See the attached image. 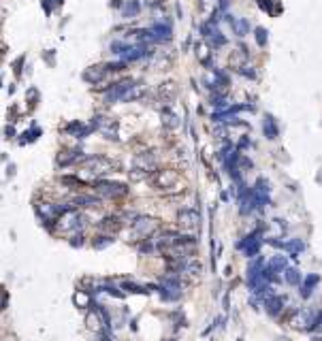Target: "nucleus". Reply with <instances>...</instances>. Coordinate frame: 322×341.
Wrapping results in <instances>:
<instances>
[{"label":"nucleus","instance_id":"4c0bfd02","mask_svg":"<svg viewBox=\"0 0 322 341\" xmlns=\"http://www.w3.org/2000/svg\"><path fill=\"white\" fill-rule=\"evenodd\" d=\"M254 34H256V43H258V47H265L267 41H269V32H267L265 28H256Z\"/></svg>","mask_w":322,"mask_h":341},{"label":"nucleus","instance_id":"7c9ffc66","mask_svg":"<svg viewBox=\"0 0 322 341\" xmlns=\"http://www.w3.org/2000/svg\"><path fill=\"white\" fill-rule=\"evenodd\" d=\"M73 301H75V305H77L79 309H88L90 305H92V298H90V294H88V292H85V290L75 292Z\"/></svg>","mask_w":322,"mask_h":341},{"label":"nucleus","instance_id":"dca6fc26","mask_svg":"<svg viewBox=\"0 0 322 341\" xmlns=\"http://www.w3.org/2000/svg\"><path fill=\"white\" fill-rule=\"evenodd\" d=\"M85 156L81 149H66V152H60V156L56 158L58 167H71L75 162H83Z\"/></svg>","mask_w":322,"mask_h":341},{"label":"nucleus","instance_id":"a19ab883","mask_svg":"<svg viewBox=\"0 0 322 341\" xmlns=\"http://www.w3.org/2000/svg\"><path fill=\"white\" fill-rule=\"evenodd\" d=\"M239 75H243V77H248V79H256V71H254L252 64H245V66L239 71Z\"/></svg>","mask_w":322,"mask_h":341},{"label":"nucleus","instance_id":"72a5a7b5","mask_svg":"<svg viewBox=\"0 0 322 341\" xmlns=\"http://www.w3.org/2000/svg\"><path fill=\"white\" fill-rule=\"evenodd\" d=\"M207 41L211 43V47H224V45H226V36H224V34H222V32H220L218 28L213 30V34L209 36Z\"/></svg>","mask_w":322,"mask_h":341},{"label":"nucleus","instance_id":"bb28decb","mask_svg":"<svg viewBox=\"0 0 322 341\" xmlns=\"http://www.w3.org/2000/svg\"><path fill=\"white\" fill-rule=\"evenodd\" d=\"M262 132H265V137L267 139H277V135H280V128H277V124H275V120H273L271 115H267L265 117V122H262Z\"/></svg>","mask_w":322,"mask_h":341},{"label":"nucleus","instance_id":"f257e3e1","mask_svg":"<svg viewBox=\"0 0 322 341\" xmlns=\"http://www.w3.org/2000/svg\"><path fill=\"white\" fill-rule=\"evenodd\" d=\"M149 184L164 194H173L184 188H179V173L175 169H158L149 175Z\"/></svg>","mask_w":322,"mask_h":341},{"label":"nucleus","instance_id":"cd10ccee","mask_svg":"<svg viewBox=\"0 0 322 341\" xmlns=\"http://www.w3.org/2000/svg\"><path fill=\"white\" fill-rule=\"evenodd\" d=\"M284 279H286V284H290V286H301L303 284V277H301V273H299L297 266H288V269L284 271Z\"/></svg>","mask_w":322,"mask_h":341},{"label":"nucleus","instance_id":"f3484780","mask_svg":"<svg viewBox=\"0 0 322 341\" xmlns=\"http://www.w3.org/2000/svg\"><path fill=\"white\" fill-rule=\"evenodd\" d=\"M156 94H158L160 103L171 105V103L175 100V96H177V85H175V81H164V83H160Z\"/></svg>","mask_w":322,"mask_h":341},{"label":"nucleus","instance_id":"c756f323","mask_svg":"<svg viewBox=\"0 0 322 341\" xmlns=\"http://www.w3.org/2000/svg\"><path fill=\"white\" fill-rule=\"evenodd\" d=\"M113 234H98V237H94V241H92V245H94V249H107L109 245H113Z\"/></svg>","mask_w":322,"mask_h":341},{"label":"nucleus","instance_id":"f704fd0d","mask_svg":"<svg viewBox=\"0 0 322 341\" xmlns=\"http://www.w3.org/2000/svg\"><path fill=\"white\" fill-rule=\"evenodd\" d=\"M211 107H216L218 111H226L228 103H226V98H224V94H213L211 96Z\"/></svg>","mask_w":322,"mask_h":341},{"label":"nucleus","instance_id":"a211bd4d","mask_svg":"<svg viewBox=\"0 0 322 341\" xmlns=\"http://www.w3.org/2000/svg\"><path fill=\"white\" fill-rule=\"evenodd\" d=\"M92 130H94V126H85L83 122H79V120L71 122V124L64 128V132H66V135H71V137H75V139H85Z\"/></svg>","mask_w":322,"mask_h":341},{"label":"nucleus","instance_id":"39448f33","mask_svg":"<svg viewBox=\"0 0 322 341\" xmlns=\"http://www.w3.org/2000/svg\"><path fill=\"white\" fill-rule=\"evenodd\" d=\"M158 228H160V222L156 217H149V216H139L132 222V232H135V237H141V239L152 237Z\"/></svg>","mask_w":322,"mask_h":341},{"label":"nucleus","instance_id":"5701e85b","mask_svg":"<svg viewBox=\"0 0 322 341\" xmlns=\"http://www.w3.org/2000/svg\"><path fill=\"white\" fill-rule=\"evenodd\" d=\"M226 17H228L230 28H233V32L237 36H245L250 32V21L245 17H230V15H226Z\"/></svg>","mask_w":322,"mask_h":341},{"label":"nucleus","instance_id":"a878e982","mask_svg":"<svg viewBox=\"0 0 322 341\" xmlns=\"http://www.w3.org/2000/svg\"><path fill=\"white\" fill-rule=\"evenodd\" d=\"M139 13H141V2H139V0H126V2L122 4V17L135 19Z\"/></svg>","mask_w":322,"mask_h":341},{"label":"nucleus","instance_id":"4be33fe9","mask_svg":"<svg viewBox=\"0 0 322 341\" xmlns=\"http://www.w3.org/2000/svg\"><path fill=\"white\" fill-rule=\"evenodd\" d=\"M252 190L256 192V196H258V202H260V207H265L267 202H269V181L267 179H258L254 186H252Z\"/></svg>","mask_w":322,"mask_h":341},{"label":"nucleus","instance_id":"393cba45","mask_svg":"<svg viewBox=\"0 0 322 341\" xmlns=\"http://www.w3.org/2000/svg\"><path fill=\"white\" fill-rule=\"evenodd\" d=\"M320 284V275L318 273H309L307 277H303V284H301V296L303 298H309L312 296V290H314V286H318Z\"/></svg>","mask_w":322,"mask_h":341},{"label":"nucleus","instance_id":"9d476101","mask_svg":"<svg viewBox=\"0 0 322 341\" xmlns=\"http://www.w3.org/2000/svg\"><path fill=\"white\" fill-rule=\"evenodd\" d=\"M92 126L96 128L98 132H103L105 139L109 141H117V122L111 120V117H105V115H96Z\"/></svg>","mask_w":322,"mask_h":341},{"label":"nucleus","instance_id":"f8f14e48","mask_svg":"<svg viewBox=\"0 0 322 341\" xmlns=\"http://www.w3.org/2000/svg\"><path fill=\"white\" fill-rule=\"evenodd\" d=\"M132 167H137V169L145 170L147 175H152L154 170H158V158L154 156L152 152H141V154L135 156V160H132Z\"/></svg>","mask_w":322,"mask_h":341},{"label":"nucleus","instance_id":"9b49d317","mask_svg":"<svg viewBox=\"0 0 322 341\" xmlns=\"http://www.w3.org/2000/svg\"><path fill=\"white\" fill-rule=\"evenodd\" d=\"M135 83L132 79H124V81H117V83H111L109 85V92H107V96H105V100L109 105H113V103H122L124 100V96H126V92L130 90V85Z\"/></svg>","mask_w":322,"mask_h":341},{"label":"nucleus","instance_id":"0eeeda50","mask_svg":"<svg viewBox=\"0 0 322 341\" xmlns=\"http://www.w3.org/2000/svg\"><path fill=\"white\" fill-rule=\"evenodd\" d=\"M160 294L166 301H177L181 296V281L177 275H166L160 281Z\"/></svg>","mask_w":322,"mask_h":341},{"label":"nucleus","instance_id":"49530a36","mask_svg":"<svg viewBox=\"0 0 322 341\" xmlns=\"http://www.w3.org/2000/svg\"><path fill=\"white\" fill-rule=\"evenodd\" d=\"M21 64H24V56H19L17 58V60H15V64H13V66H15V73H21Z\"/></svg>","mask_w":322,"mask_h":341},{"label":"nucleus","instance_id":"09e8293b","mask_svg":"<svg viewBox=\"0 0 322 341\" xmlns=\"http://www.w3.org/2000/svg\"><path fill=\"white\" fill-rule=\"evenodd\" d=\"M4 132H7V139H11V137H13V135H15V132H13V128H9V126H7V128H4Z\"/></svg>","mask_w":322,"mask_h":341},{"label":"nucleus","instance_id":"79ce46f5","mask_svg":"<svg viewBox=\"0 0 322 341\" xmlns=\"http://www.w3.org/2000/svg\"><path fill=\"white\" fill-rule=\"evenodd\" d=\"M26 98H30V107H36V103H39V92H36L34 88H30L28 94H26Z\"/></svg>","mask_w":322,"mask_h":341},{"label":"nucleus","instance_id":"e433bc0d","mask_svg":"<svg viewBox=\"0 0 322 341\" xmlns=\"http://www.w3.org/2000/svg\"><path fill=\"white\" fill-rule=\"evenodd\" d=\"M124 290H126V292H132V294H147L149 288L137 286V284H132V281H126V284H124Z\"/></svg>","mask_w":322,"mask_h":341},{"label":"nucleus","instance_id":"4468645a","mask_svg":"<svg viewBox=\"0 0 322 341\" xmlns=\"http://www.w3.org/2000/svg\"><path fill=\"white\" fill-rule=\"evenodd\" d=\"M173 39V30H171L169 24L164 21H156L154 26H149V41H156V43H164Z\"/></svg>","mask_w":322,"mask_h":341},{"label":"nucleus","instance_id":"c03bdc74","mask_svg":"<svg viewBox=\"0 0 322 341\" xmlns=\"http://www.w3.org/2000/svg\"><path fill=\"white\" fill-rule=\"evenodd\" d=\"M71 245H73V248H77V245H79V248H81V245H83V234H81V232H79V234H73V241H71Z\"/></svg>","mask_w":322,"mask_h":341},{"label":"nucleus","instance_id":"a18cd8bd","mask_svg":"<svg viewBox=\"0 0 322 341\" xmlns=\"http://www.w3.org/2000/svg\"><path fill=\"white\" fill-rule=\"evenodd\" d=\"M141 252H143V254H149V252H154V245H152V243H147V239H145V243L141 245Z\"/></svg>","mask_w":322,"mask_h":341},{"label":"nucleus","instance_id":"c9c22d12","mask_svg":"<svg viewBox=\"0 0 322 341\" xmlns=\"http://www.w3.org/2000/svg\"><path fill=\"white\" fill-rule=\"evenodd\" d=\"M60 184L71 186V188H83L85 181H81L79 177H71V175H64V177H60Z\"/></svg>","mask_w":322,"mask_h":341},{"label":"nucleus","instance_id":"f03ea898","mask_svg":"<svg viewBox=\"0 0 322 341\" xmlns=\"http://www.w3.org/2000/svg\"><path fill=\"white\" fill-rule=\"evenodd\" d=\"M83 169L88 173L96 175V177H103V175H109V173H117L122 169V164L117 160H111L107 156H85L83 160Z\"/></svg>","mask_w":322,"mask_h":341},{"label":"nucleus","instance_id":"ddd939ff","mask_svg":"<svg viewBox=\"0 0 322 341\" xmlns=\"http://www.w3.org/2000/svg\"><path fill=\"white\" fill-rule=\"evenodd\" d=\"M124 217L122 216H107L103 217L98 224H96V231H100V232H105V234H115V232H120L122 228H124Z\"/></svg>","mask_w":322,"mask_h":341},{"label":"nucleus","instance_id":"8fccbe9b","mask_svg":"<svg viewBox=\"0 0 322 341\" xmlns=\"http://www.w3.org/2000/svg\"><path fill=\"white\" fill-rule=\"evenodd\" d=\"M53 2H56V4H62V2H64V0H53Z\"/></svg>","mask_w":322,"mask_h":341},{"label":"nucleus","instance_id":"37998d69","mask_svg":"<svg viewBox=\"0 0 322 341\" xmlns=\"http://www.w3.org/2000/svg\"><path fill=\"white\" fill-rule=\"evenodd\" d=\"M39 135H41V130H39V128H32V130H30V132H28V130H26V135H24L26 139H24V141H21V143H26V141H34V139H36V137H39Z\"/></svg>","mask_w":322,"mask_h":341},{"label":"nucleus","instance_id":"aec40b11","mask_svg":"<svg viewBox=\"0 0 322 341\" xmlns=\"http://www.w3.org/2000/svg\"><path fill=\"white\" fill-rule=\"evenodd\" d=\"M284 303H286V298H282V296H277V294H271V296H267L265 298V309H267V313L269 316H280V311L284 309Z\"/></svg>","mask_w":322,"mask_h":341},{"label":"nucleus","instance_id":"423d86ee","mask_svg":"<svg viewBox=\"0 0 322 341\" xmlns=\"http://www.w3.org/2000/svg\"><path fill=\"white\" fill-rule=\"evenodd\" d=\"M316 320H318V313H316L312 307H303L292 316L290 324L297 330H312V328H316Z\"/></svg>","mask_w":322,"mask_h":341},{"label":"nucleus","instance_id":"6ab92c4d","mask_svg":"<svg viewBox=\"0 0 322 341\" xmlns=\"http://www.w3.org/2000/svg\"><path fill=\"white\" fill-rule=\"evenodd\" d=\"M107 75V68H105V64H98V66H88L83 71V81H88V83H98V81H103V77Z\"/></svg>","mask_w":322,"mask_h":341},{"label":"nucleus","instance_id":"58836bf2","mask_svg":"<svg viewBox=\"0 0 322 341\" xmlns=\"http://www.w3.org/2000/svg\"><path fill=\"white\" fill-rule=\"evenodd\" d=\"M196 56L201 58L203 64H209V51H207V47L203 45V43H201V45H196Z\"/></svg>","mask_w":322,"mask_h":341},{"label":"nucleus","instance_id":"de8ad7c7","mask_svg":"<svg viewBox=\"0 0 322 341\" xmlns=\"http://www.w3.org/2000/svg\"><path fill=\"white\" fill-rule=\"evenodd\" d=\"M316 328L322 330V311H318V320H316Z\"/></svg>","mask_w":322,"mask_h":341},{"label":"nucleus","instance_id":"20e7f679","mask_svg":"<svg viewBox=\"0 0 322 341\" xmlns=\"http://www.w3.org/2000/svg\"><path fill=\"white\" fill-rule=\"evenodd\" d=\"M94 190L100 196H107V199H122V196L128 194L126 184H122V181H107V179H96Z\"/></svg>","mask_w":322,"mask_h":341},{"label":"nucleus","instance_id":"412c9836","mask_svg":"<svg viewBox=\"0 0 322 341\" xmlns=\"http://www.w3.org/2000/svg\"><path fill=\"white\" fill-rule=\"evenodd\" d=\"M228 64H230V68H233V71H237V73L245 66V64H248V51H245L243 45L239 47V51H233V56L228 58Z\"/></svg>","mask_w":322,"mask_h":341},{"label":"nucleus","instance_id":"2f4dec72","mask_svg":"<svg viewBox=\"0 0 322 341\" xmlns=\"http://www.w3.org/2000/svg\"><path fill=\"white\" fill-rule=\"evenodd\" d=\"M162 124L166 128H177V126H179V117H177L171 109H164L162 111Z\"/></svg>","mask_w":322,"mask_h":341},{"label":"nucleus","instance_id":"b1692460","mask_svg":"<svg viewBox=\"0 0 322 341\" xmlns=\"http://www.w3.org/2000/svg\"><path fill=\"white\" fill-rule=\"evenodd\" d=\"M71 205L75 207V209H79V207H100V201L96 199V196H90V194H77V196H73V201H71Z\"/></svg>","mask_w":322,"mask_h":341},{"label":"nucleus","instance_id":"6e6552de","mask_svg":"<svg viewBox=\"0 0 322 341\" xmlns=\"http://www.w3.org/2000/svg\"><path fill=\"white\" fill-rule=\"evenodd\" d=\"M177 224L181 231H194L201 226V213L196 209H190V207H184L177 211Z\"/></svg>","mask_w":322,"mask_h":341},{"label":"nucleus","instance_id":"c85d7f7f","mask_svg":"<svg viewBox=\"0 0 322 341\" xmlns=\"http://www.w3.org/2000/svg\"><path fill=\"white\" fill-rule=\"evenodd\" d=\"M143 94H145V85H143V83H132L130 90L126 92V96H124V100H122V103H132V100L141 98Z\"/></svg>","mask_w":322,"mask_h":341},{"label":"nucleus","instance_id":"1a4fd4ad","mask_svg":"<svg viewBox=\"0 0 322 341\" xmlns=\"http://www.w3.org/2000/svg\"><path fill=\"white\" fill-rule=\"evenodd\" d=\"M260 232H262L260 228H256L254 232H250L248 237L241 239L239 245H237L239 249H243L248 258H256V256H258V252H260V245H262V241L258 239V237H260Z\"/></svg>","mask_w":322,"mask_h":341},{"label":"nucleus","instance_id":"473e14b6","mask_svg":"<svg viewBox=\"0 0 322 341\" xmlns=\"http://www.w3.org/2000/svg\"><path fill=\"white\" fill-rule=\"evenodd\" d=\"M267 264H269L271 269H275V271H286L288 269V258H286V256H273Z\"/></svg>","mask_w":322,"mask_h":341},{"label":"nucleus","instance_id":"2eb2a0df","mask_svg":"<svg viewBox=\"0 0 322 341\" xmlns=\"http://www.w3.org/2000/svg\"><path fill=\"white\" fill-rule=\"evenodd\" d=\"M271 245H275V248L280 249H286L288 254H290V258H299V254L305 249V243L301 239H292V241H277V239H269Z\"/></svg>","mask_w":322,"mask_h":341},{"label":"nucleus","instance_id":"7ed1b4c3","mask_svg":"<svg viewBox=\"0 0 322 341\" xmlns=\"http://www.w3.org/2000/svg\"><path fill=\"white\" fill-rule=\"evenodd\" d=\"M85 222H88V220H85V216L81 211L71 209V211L62 213V216L58 217L56 231L60 234H79V232H81V228L85 226Z\"/></svg>","mask_w":322,"mask_h":341},{"label":"nucleus","instance_id":"ea45409f","mask_svg":"<svg viewBox=\"0 0 322 341\" xmlns=\"http://www.w3.org/2000/svg\"><path fill=\"white\" fill-rule=\"evenodd\" d=\"M107 73H120L126 68V62H111V64H105Z\"/></svg>","mask_w":322,"mask_h":341}]
</instances>
